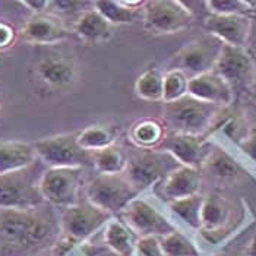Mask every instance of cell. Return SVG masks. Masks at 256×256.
I'll list each match as a JSON object with an SVG mask.
<instances>
[{
	"label": "cell",
	"mask_w": 256,
	"mask_h": 256,
	"mask_svg": "<svg viewBox=\"0 0 256 256\" xmlns=\"http://www.w3.org/2000/svg\"><path fill=\"white\" fill-rule=\"evenodd\" d=\"M162 104V124L168 129V132L204 138L210 135L226 110L224 107L199 101L189 94L178 101Z\"/></svg>",
	"instance_id": "1"
},
{
	"label": "cell",
	"mask_w": 256,
	"mask_h": 256,
	"mask_svg": "<svg viewBox=\"0 0 256 256\" xmlns=\"http://www.w3.org/2000/svg\"><path fill=\"white\" fill-rule=\"evenodd\" d=\"M38 208L0 210V237L20 248H34L52 236V220Z\"/></svg>",
	"instance_id": "2"
},
{
	"label": "cell",
	"mask_w": 256,
	"mask_h": 256,
	"mask_svg": "<svg viewBox=\"0 0 256 256\" xmlns=\"http://www.w3.org/2000/svg\"><path fill=\"white\" fill-rule=\"evenodd\" d=\"M112 218L110 214L88 200H79L78 204L64 208L60 220L62 238L56 246L58 256H64L74 244L85 242L98 233Z\"/></svg>",
	"instance_id": "3"
},
{
	"label": "cell",
	"mask_w": 256,
	"mask_h": 256,
	"mask_svg": "<svg viewBox=\"0 0 256 256\" xmlns=\"http://www.w3.org/2000/svg\"><path fill=\"white\" fill-rule=\"evenodd\" d=\"M139 196V192L124 174H97L86 184V200L112 217Z\"/></svg>",
	"instance_id": "4"
},
{
	"label": "cell",
	"mask_w": 256,
	"mask_h": 256,
	"mask_svg": "<svg viewBox=\"0 0 256 256\" xmlns=\"http://www.w3.org/2000/svg\"><path fill=\"white\" fill-rule=\"evenodd\" d=\"M178 167H180L178 161L162 150H140L135 156L128 157L123 174L140 194L158 184Z\"/></svg>",
	"instance_id": "5"
},
{
	"label": "cell",
	"mask_w": 256,
	"mask_h": 256,
	"mask_svg": "<svg viewBox=\"0 0 256 256\" xmlns=\"http://www.w3.org/2000/svg\"><path fill=\"white\" fill-rule=\"evenodd\" d=\"M37 158L48 168H85L91 166V152L79 146L76 134H60L32 142Z\"/></svg>",
	"instance_id": "6"
},
{
	"label": "cell",
	"mask_w": 256,
	"mask_h": 256,
	"mask_svg": "<svg viewBox=\"0 0 256 256\" xmlns=\"http://www.w3.org/2000/svg\"><path fill=\"white\" fill-rule=\"evenodd\" d=\"M222 47L224 44L217 37L206 32L180 48L170 60L168 70H180L189 79L211 72L217 64Z\"/></svg>",
	"instance_id": "7"
},
{
	"label": "cell",
	"mask_w": 256,
	"mask_h": 256,
	"mask_svg": "<svg viewBox=\"0 0 256 256\" xmlns=\"http://www.w3.org/2000/svg\"><path fill=\"white\" fill-rule=\"evenodd\" d=\"M145 28L154 34L170 36L188 30L195 20L194 12L178 0H150L142 9Z\"/></svg>",
	"instance_id": "8"
},
{
	"label": "cell",
	"mask_w": 256,
	"mask_h": 256,
	"mask_svg": "<svg viewBox=\"0 0 256 256\" xmlns=\"http://www.w3.org/2000/svg\"><path fill=\"white\" fill-rule=\"evenodd\" d=\"M85 168H47L38 180L44 202L56 206H72L79 202Z\"/></svg>",
	"instance_id": "9"
},
{
	"label": "cell",
	"mask_w": 256,
	"mask_h": 256,
	"mask_svg": "<svg viewBox=\"0 0 256 256\" xmlns=\"http://www.w3.org/2000/svg\"><path fill=\"white\" fill-rule=\"evenodd\" d=\"M122 220L138 237L160 238L178 230L172 218L160 211L150 200L139 196L122 211Z\"/></svg>",
	"instance_id": "10"
},
{
	"label": "cell",
	"mask_w": 256,
	"mask_h": 256,
	"mask_svg": "<svg viewBox=\"0 0 256 256\" xmlns=\"http://www.w3.org/2000/svg\"><path fill=\"white\" fill-rule=\"evenodd\" d=\"M28 170V168H26ZM24 172L0 176V210H32L44 204L38 180H31Z\"/></svg>",
	"instance_id": "11"
},
{
	"label": "cell",
	"mask_w": 256,
	"mask_h": 256,
	"mask_svg": "<svg viewBox=\"0 0 256 256\" xmlns=\"http://www.w3.org/2000/svg\"><path fill=\"white\" fill-rule=\"evenodd\" d=\"M20 37L34 46H54L70 37V30L64 20L50 12L31 15L20 31Z\"/></svg>",
	"instance_id": "12"
},
{
	"label": "cell",
	"mask_w": 256,
	"mask_h": 256,
	"mask_svg": "<svg viewBox=\"0 0 256 256\" xmlns=\"http://www.w3.org/2000/svg\"><path fill=\"white\" fill-rule=\"evenodd\" d=\"M255 62L246 48L224 44L214 70L234 90V86L238 85H252L255 75Z\"/></svg>",
	"instance_id": "13"
},
{
	"label": "cell",
	"mask_w": 256,
	"mask_h": 256,
	"mask_svg": "<svg viewBox=\"0 0 256 256\" xmlns=\"http://www.w3.org/2000/svg\"><path fill=\"white\" fill-rule=\"evenodd\" d=\"M157 150L168 152L180 166L200 170L211 148L208 146L206 138L204 136L167 132Z\"/></svg>",
	"instance_id": "14"
},
{
	"label": "cell",
	"mask_w": 256,
	"mask_h": 256,
	"mask_svg": "<svg viewBox=\"0 0 256 256\" xmlns=\"http://www.w3.org/2000/svg\"><path fill=\"white\" fill-rule=\"evenodd\" d=\"M204 28L208 34L217 37L226 46L246 48L252 32V18L242 15L208 14L204 20Z\"/></svg>",
	"instance_id": "15"
},
{
	"label": "cell",
	"mask_w": 256,
	"mask_h": 256,
	"mask_svg": "<svg viewBox=\"0 0 256 256\" xmlns=\"http://www.w3.org/2000/svg\"><path fill=\"white\" fill-rule=\"evenodd\" d=\"M188 94L199 101L224 108L230 107L234 101V90L216 70L189 79Z\"/></svg>",
	"instance_id": "16"
},
{
	"label": "cell",
	"mask_w": 256,
	"mask_h": 256,
	"mask_svg": "<svg viewBox=\"0 0 256 256\" xmlns=\"http://www.w3.org/2000/svg\"><path fill=\"white\" fill-rule=\"evenodd\" d=\"M158 186L160 195L167 202L195 196L199 195L202 186V172L194 167L180 166L164 180H161Z\"/></svg>",
	"instance_id": "17"
},
{
	"label": "cell",
	"mask_w": 256,
	"mask_h": 256,
	"mask_svg": "<svg viewBox=\"0 0 256 256\" xmlns=\"http://www.w3.org/2000/svg\"><path fill=\"white\" fill-rule=\"evenodd\" d=\"M37 160L32 142L22 139H0V176L30 168Z\"/></svg>",
	"instance_id": "18"
},
{
	"label": "cell",
	"mask_w": 256,
	"mask_h": 256,
	"mask_svg": "<svg viewBox=\"0 0 256 256\" xmlns=\"http://www.w3.org/2000/svg\"><path fill=\"white\" fill-rule=\"evenodd\" d=\"M38 79L52 88H66L76 79V66L74 60L64 56H47L36 68Z\"/></svg>",
	"instance_id": "19"
},
{
	"label": "cell",
	"mask_w": 256,
	"mask_h": 256,
	"mask_svg": "<svg viewBox=\"0 0 256 256\" xmlns=\"http://www.w3.org/2000/svg\"><path fill=\"white\" fill-rule=\"evenodd\" d=\"M113 28L114 26L110 25L107 20L92 8L85 9L79 14L78 20L74 25V34L80 41L96 46L112 38Z\"/></svg>",
	"instance_id": "20"
},
{
	"label": "cell",
	"mask_w": 256,
	"mask_h": 256,
	"mask_svg": "<svg viewBox=\"0 0 256 256\" xmlns=\"http://www.w3.org/2000/svg\"><path fill=\"white\" fill-rule=\"evenodd\" d=\"M104 244L114 256H134L138 236L122 218L113 217L104 226Z\"/></svg>",
	"instance_id": "21"
},
{
	"label": "cell",
	"mask_w": 256,
	"mask_h": 256,
	"mask_svg": "<svg viewBox=\"0 0 256 256\" xmlns=\"http://www.w3.org/2000/svg\"><path fill=\"white\" fill-rule=\"evenodd\" d=\"M144 6L145 2L140 0H101L92 3V8L113 26L130 25L138 18V14L142 12Z\"/></svg>",
	"instance_id": "22"
},
{
	"label": "cell",
	"mask_w": 256,
	"mask_h": 256,
	"mask_svg": "<svg viewBox=\"0 0 256 256\" xmlns=\"http://www.w3.org/2000/svg\"><path fill=\"white\" fill-rule=\"evenodd\" d=\"M200 172H205L206 174L221 182H233L240 178L242 167L228 151L222 150L221 146H214L210 150L200 167Z\"/></svg>",
	"instance_id": "23"
},
{
	"label": "cell",
	"mask_w": 256,
	"mask_h": 256,
	"mask_svg": "<svg viewBox=\"0 0 256 256\" xmlns=\"http://www.w3.org/2000/svg\"><path fill=\"white\" fill-rule=\"evenodd\" d=\"M167 134L162 122L157 118H140L130 126L129 138L139 150H157Z\"/></svg>",
	"instance_id": "24"
},
{
	"label": "cell",
	"mask_w": 256,
	"mask_h": 256,
	"mask_svg": "<svg viewBox=\"0 0 256 256\" xmlns=\"http://www.w3.org/2000/svg\"><path fill=\"white\" fill-rule=\"evenodd\" d=\"M118 129L107 124H91L76 134L79 146L86 152H97L116 144Z\"/></svg>",
	"instance_id": "25"
},
{
	"label": "cell",
	"mask_w": 256,
	"mask_h": 256,
	"mask_svg": "<svg viewBox=\"0 0 256 256\" xmlns=\"http://www.w3.org/2000/svg\"><path fill=\"white\" fill-rule=\"evenodd\" d=\"M91 166L98 174H123L128 166V156L118 144L91 154Z\"/></svg>",
	"instance_id": "26"
},
{
	"label": "cell",
	"mask_w": 256,
	"mask_h": 256,
	"mask_svg": "<svg viewBox=\"0 0 256 256\" xmlns=\"http://www.w3.org/2000/svg\"><path fill=\"white\" fill-rule=\"evenodd\" d=\"M204 196L199 194L195 196L183 198L178 200L167 202L168 210L174 217L180 220L184 226L192 230H200V210H202Z\"/></svg>",
	"instance_id": "27"
},
{
	"label": "cell",
	"mask_w": 256,
	"mask_h": 256,
	"mask_svg": "<svg viewBox=\"0 0 256 256\" xmlns=\"http://www.w3.org/2000/svg\"><path fill=\"white\" fill-rule=\"evenodd\" d=\"M164 256H200V249L190 237L180 230L158 238Z\"/></svg>",
	"instance_id": "28"
},
{
	"label": "cell",
	"mask_w": 256,
	"mask_h": 256,
	"mask_svg": "<svg viewBox=\"0 0 256 256\" xmlns=\"http://www.w3.org/2000/svg\"><path fill=\"white\" fill-rule=\"evenodd\" d=\"M162 76L164 74L158 69L145 70L135 82V94L145 101L162 102Z\"/></svg>",
	"instance_id": "29"
},
{
	"label": "cell",
	"mask_w": 256,
	"mask_h": 256,
	"mask_svg": "<svg viewBox=\"0 0 256 256\" xmlns=\"http://www.w3.org/2000/svg\"><path fill=\"white\" fill-rule=\"evenodd\" d=\"M205 6L212 15H242L252 18L256 12V2L249 0H208Z\"/></svg>",
	"instance_id": "30"
},
{
	"label": "cell",
	"mask_w": 256,
	"mask_h": 256,
	"mask_svg": "<svg viewBox=\"0 0 256 256\" xmlns=\"http://www.w3.org/2000/svg\"><path fill=\"white\" fill-rule=\"evenodd\" d=\"M189 78L176 69L164 72L162 76V102H173L188 96Z\"/></svg>",
	"instance_id": "31"
},
{
	"label": "cell",
	"mask_w": 256,
	"mask_h": 256,
	"mask_svg": "<svg viewBox=\"0 0 256 256\" xmlns=\"http://www.w3.org/2000/svg\"><path fill=\"white\" fill-rule=\"evenodd\" d=\"M134 256H164L157 237H138Z\"/></svg>",
	"instance_id": "32"
},
{
	"label": "cell",
	"mask_w": 256,
	"mask_h": 256,
	"mask_svg": "<svg viewBox=\"0 0 256 256\" xmlns=\"http://www.w3.org/2000/svg\"><path fill=\"white\" fill-rule=\"evenodd\" d=\"M238 150L256 164V128H250L237 142Z\"/></svg>",
	"instance_id": "33"
},
{
	"label": "cell",
	"mask_w": 256,
	"mask_h": 256,
	"mask_svg": "<svg viewBox=\"0 0 256 256\" xmlns=\"http://www.w3.org/2000/svg\"><path fill=\"white\" fill-rule=\"evenodd\" d=\"M18 38L16 30L4 20H0V52L10 48Z\"/></svg>",
	"instance_id": "34"
},
{
	"label": "cell",
	"mask_w": 256,
	"mask_h": 256,
	"mask_svg": "<svg viewBox=\"0 0 256 256\" xmlns=\"http://www.w3.org/2000/svg\"><path fill=\"white\" fill-rule=\"evenodd\" d=\"M20 4L24 6L26 10H30L32 15L46 14L50 9V0H24L20 2Z\"/></svg>",
	"instance_id": "35"
},
{
	"label": "cell",
	"mask_w": 256,
	"mask_h": 256,
	"mask_svg": "<svg viewBox=\"0 0 256 256\" xmlns=\"http://www.w3.org/2000/svg\"><path fill=\"white\" fill-rule=\"evenodd\" d=\"M246 256H256V236L254 237V240L250 242L249 248H248V255Z\"/></svg>",
	"instance_id": "36"
},
{
	"label": "cell",
	"mask_w": 256,
	"mask_h": 256,
	"mask_svg": "<svg viewBox=\"0 0 256 256\" xmlns=\"http://www.w3.org/2000/svg\"><path fill=\"white\" fill-rule=\"evenodd\" d=\"M252 86H254V90H255V92H256V62H255V75H254V80H252Z\"/></svg>",
	"instance_id": "37"
},
{
	"label": "cell",
	"mask_w": 256,
	"mask_h": 256,
	"mask_svg": "<svg viewBox=\"0 0 256 256\" xmlns=\"http://www.w3.org/2000/svg\"><path fill=\"white\" fill-rule=\"evenodd\" d=\"M0 110H2V102H0Z\"/></svg>",
	"instance_id": "38"
}]
</instances>
